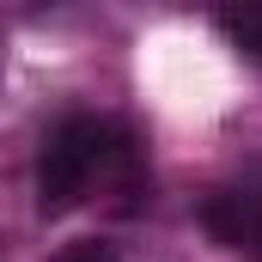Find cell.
I'll return each mask as SVG.
<instances>
[{
	"instance_id": "3957f363",
	"label": "cell",
	"mask_w": 262,
	"mask_h": 262,
	"mask_svg": "<svg viewBox=\"0 0 262 262\" xmlns=\"http://www.w3.org/2000/svg\"><path fill=\"white\" fill-rule=\"evenodd\" d=\"M213 25L238 55L262 61V6H226V12H213Z\"/></svg>"
},
{
	"instance_id": "277c9868",
	"label": "cell",
	"mask_w": 262,
	"mask_h": 262,
	"mask_svg": "<svg viewBox=\"0 0 262 262\" xmlns=\"http://www.w3.org/2000/svg\"><path fill=\"white\" fill-rule=\"evenodd\" d=\"M55 262H116V250H110V244H98V238H79V244H67Z\"/></svg>"
},
{
	"instance_id": "7a4b0ae2",
	"label": "cell",
	"mask_w": 262,
	"mask_h": 262,
	"mask_svg": "<svg viewBox=\"0 0 262 262\" xmlns=\"http://www.w3.org/2000/svg\"><path fill=\"white\" fill-rule=\"evenodd\" d=\"M201 226H207L226 250L262 262V165L244 171L238 183H220L213 195L201 201Z\"/></svg>"
},
{
	"instance_id": "6da1fadb",
	"label": "cell",
	"mask_w": 262,
	"mask_h": 262,
	"mask_svg": "<svg viewBox=\"0 0 262 262\" xmlns=\"http://www.w3.org/2000/svg\"><path fill=\"white\" fill-rule=\"evenodd\" d=\"M140 140L110 116L73 110L43 134L37 152V213L61 220L73 207H85L92 195H140Z\"/></svg>"
}]
</instances>
